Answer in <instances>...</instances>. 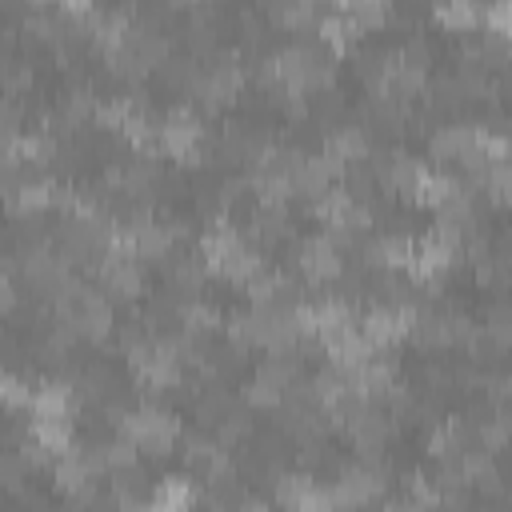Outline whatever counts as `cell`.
<instances>
[{"instance_id": "obj_1", "label": "cell", "mask_w": 512, "mask_h": 512, "mask_svg": "<svg viewBox=\"0 0 512 512\" xmlns=\"http://www.w3.org/2000/svg\"><path fill=\"white\" fill-rule=\"evenodd\" d=\"M116 436H128L136 444V452H148L160 460L180 440V424L172 412H160V408H136V412L124 408L116 416Z\"/></svg>"}, {"instance_id": "obj_2", "label": "cell", "mask_w": 512, "mask_h": 512, "mask_svg": "<svg viewBox=\"0 0 512 512\" xmlns=\"http://www.w3.org/2000/svg\"><path fill=\"white\" fill-rule=\"evenodd\" d=\"M200 140H204V124L188 108H172L160 120V152L172 156V160H180L184 168H196L200 164Z\"/></svg>"}, {"instance_id": "obj_3", "label": "cell", "mask_w": 512, "mask_h": 512, "mask_svg": "<svg viewBox=\"0 0 512 512\" xmlns=\"http://www.w3.org/2000/svg\"><path fill=\"white\" fill-rule=\"evenodd\" d=\"M124 236V244L132 248V256L136 260H148V264H164L168 256H172V248H176V232H172V224H164V220H140L136 228H128V232H120Z\"/></svg>"}, {"instance_id": "obj_4", "label": "cell", "mask_w": 512, "mask_h": 512, "mask_svg": "<svg viewBox=\"0 0 512 512\" xmlns=\"http://www.w3.org/2000/svg\"><path fill=\"white\" fill-rule=\"evenodd\" d=\"M296 264H300V272L312 280V284H328V280H336L340 272H344V256L336 252V244L320 232V236H308L300 248H296Z\"/></svg>"}, {"instance_id": "obj_5", "label": "cell", "mask_w": 512, "mask_h": 512, "mask_svg": "<svg viewBox=\"0 0 512 512\" xmlns=\"http://www.w3.org/2000/svg\"><path fill=\"white\" fill-rule=\"evenodd\" d=\"M480 132L484 128H476V124H440L428 136V152H432V160H464L480 148Z\"/></svg>"}, {"instance_id": "obj_6", "label": "cell", "mask_w": 512, "mask_h": 512, "mask_svg": "<svg viewBox=\"0 0 512 512\" xmlns=\"http://www.w3.org/2000/svg\"><path fill=\"white\" fill-rule=\"evenodd\" d=\"M424 176H428L424 160H416V156H408V152L388 156V164L380 168V180H384L392 192H400L404 200H420V184H424Z\"/></svg>"}, {"instance_id": "obj_7", "label": "cell", "mask_w": 512, "mask_h": 512, "mask_svg": "<svg viewBox=\"0 0 512 512\" xmlns=\"http://www.w3.org/2000/svg\"><path fill=\"white\" fill-rule=\"evenodd\" d=\"M52 204V180L36 176V180H20L12 192H4V208L12 216H40Z\"/></svg>"}, {"instance_id": "obj_8", "label": "cell", "mask_w": 512, "mask_h": 512, "mask_svg": "<svg viewBox=\"0 0 512 512\" xmlns=\"http://www.w3.org/2000/svg\"><path fill=\"white\" fill-rule=\"evenodd\" d=\"M360 336L372 344V348H388L404 336V316L400 308H388V304H376L364 320H360Z\"/></svg>"}, {"instance_id": "obj_9", "label": "cell", "mask_w": 512, "mask_h": 512, "mask_svg": "<svg viewBox=\"0 0 512 512\" xmlns=\"http://www.w3.org/2000/svg\"><path fill=\"white\" fill-rule=\"evenodd\" d=\"M412 248H416V244H412L404 232H388V236L364 244V256H368L372 268H392V272H400V268L412 264Z\"/></svg>"}, {"instance_id": "obj_10", "label": "cell", "mask_w": 512, "mask_h": 512, "mask_svg": "<svg viewBox=\"0 0 512 512\" xmlns=\"http://www.w3.org/2000/svg\"><path fill=\"white\" fill-rule=\"evenodd\" d=\"M324 152L336 156L340 164H344V160H368V152H372L368 128H360V124H340V128H332L328 140H324Z\"/></svg>"}, {"instance_id": "obj_11", "label": "cell", "mask_w": 512, "mask_h": 512, "mask_svg": "<svg viewBox=\"0 0 512 512\" xmlns=\"http://www.w3.org/2000/svg\"><path fill=\"white\" fill-rule=\"evenodd\" d=\"M112 500H116V508L148 504V476H144V468H136V464L112 468Z\"/></svg>"}, {"instance_id": "obj_12", "label": "cell", "mask_w": 512, "mask_h": 512, "mask_svg": "<svg viewBox=\"0 0 512 512\" xmlns=\"http://www.w3.org/2000/svg\"><path fill=\"white\" fill-rule=\"evenodd\" d=\"M28 408H32L36 420H40V416H72V388H68V380H48V384H40V388L32 392Z\"/></svg>"}, {"instance_id": "obj_13", "label": "cell", "mask_w": 512, "mask_h": 512, "mask_svg": "<svg viewBox=\"0 0 512 512\" xmlns=\"http://www.w3.org/2000/svg\"><path fill=\"white\" fill-rule=\"evenodd\" d=\"M432 16L436 24L452 32H472L480 24V4L476 0H432Z\"/></svg>"}, {"instance_id": "obj_14", "label": "cell", "mask_w": 512, "mask_h": 512, "mask_svg": "<svg viewBox=\"0 0 512 512\" xmlns=\"http://www.w3.org/2000/svg\"><path fill=\"white\" fill-rule=\"evenodd\" d=\"M88 480H96V476L84 468L80 448H76V444H68V448L60 452V460H56V488H60L64 496H72V492H76V488H84Z\"/></svg>"}, {"instance_id": "obj_15", "label": "cell", "mask_w": 512, "mask_h": 512, "mask_svg": "<svg viewBox=\"0 0 512 512\" xmlns=\"http://www.w3.org/2000/svg\"><path fill=\"white\" fill-rule=\"evenodd\" d=\"M256 376H264L276 388H288L292 380H300V356L296 352H268L256 368Z\"/></svg>"}, {"instance_id": "obj_16", "label": "cell", "mask_w": 512, "mask_h": 512, "mask_svg": "<svg viewBox=\"0 0 512 512\" xmlns=\"http://www.w3.org/2000/svg\"><path fill=\"white\" fill-rule=\"evenodd\" d=\"M32 436H36L48 452L60 456V452L72 444V416H40L36 428H32Z\"/></svg>"}, {"instance_id": "obj_17", "label": "cell", "mask_w": 512, "mask_h": 512, "mask_svg": "<svg viewBox=\"0 0 512 512\" xmlns=\"http://www.w3.org/2000/svg\"><path fill=\"white\" fill-rule=\"evenodd\" d=\"M152 504L156 508H188L192 504V484L184 476H168L156 492H152Z\"/></svg>"}, {"instance_id": "obj_18", "label": "cell", "mask_w": 512, "mask_h": 512, "mask_svg": "<svg viewBox=\"0 0 512 512\" xmlns=\"http://www.w3.org/2000/svg\"><path fill=\"white\" fill-rule=\"evenodd\" d=\"M276 284H280V272H268L264 264L244 280V296L252 300V304H272V296H276Z\"/></svg>"}, {"instance_id": "obj_19", "label": "cell", "mask_w": 512, "mask_h": 512, "mask_svg": "<svg viewBox=\"0 0 512 512\" xmlns=\"http://www.w3.org/2000/svg\"><path fill=\"white\" fill-rule=\"evenodd\" d=\"M244 404H252V408H280V396H284V388H276V384H268L264 376H252L248 384H244Z\"/></svg>"}, {"instance_id": "obj_20", "label": "cell", "mask_w": 512, "mask_h": 512, "mask_svg": "<svg viewBox=\"0 0 512 512\" xmlns=\"http://www.w3.org/2000/svg\"><path fill=\"white\" fill-rule=\"evenodd\" d=\"M396 56H400L404 64H412V68H424V72H428V64H432V44H428L424 36H412Z\"/></svg>"}, {"instance_id": "obj_21", "label": "cell", "mask_w": 512, "mask_h": 512, "mask_svg": "<svg viewBox=\"0 0 512 512\" xmlns=\"http://www.w3.org/2000/svg\"><path fill=\"white\" fill-rule=\"evenodd\" d=\"M104 456H108V472L112 468H124V464H136V444L128 436H116L104 444Z\"/></svg>"}, {"instance_id": "obj_22", "label": "cell", "mask_w": 512, "mask_h": 512, "mask_svg": "<svg viewBox=\"0 0 512 512\" xmlns=\"http://www.w3.org/2000/svg\"><path fill=\"white\" fill-rule=\"evenodd\" d=\"M16 456H20V464H24L28 472H40V468H48V456H52V452L32 436V440H24V444L16 448Z\"/></svg>"}, {"instance_id": "obj_23", "label": "cell", "mask_w": 512, "mask_h": 512, "mask_svg": "<svg viewBox=\"0 0 512 512\" xmlns=\"http://www.w3.org/2000/svg\"><path fill=\"white\" fill-rule=\"evenodd\" d=\"M28 476V468L20 464V456L16 452H0V488H20V480Z\"/></svg>"}, {"instance_id": "obj_24", "label": "cell", "mask_w": 512, "mask_h": 512, "mask_svg": "<svg viewBox=\"0 0 512 512\" xmlns=\"http://www.w3.org/2000/svg\"><path fill=\"white\" fill-rule=\"evenodd\" d=\"M480 24H484L488 32H500V36H508V0H496V4L480 8Z\"/></svg>"}, {"instance_id": "obj_25", "label": "cell", "mask_w": 512, "mask_h": 512, "mask_svg": "<svg viewBox=\"0 0 512 512\" xmlns=\"http://www.w3.org/2000/svg\"><path fill=\"white\" fill-rule=\"evenodd\" d=\"M12 304V284H8V276H0V312Z\"/></svg>"}, {"instance_id": "obj_26", "label": "cell", "mask_w": 512, "mask_h": 512, "mask_svg": "<svg viewBox=\"0 0 512 512\" xmlns=\"http://www.w3.org/2000/svg\"><path fill=\"white\" fill-rule=\"evenodd\" d=\"M64 8H72V12H88V0H60Z\"/></svg>"}]
</instances>
